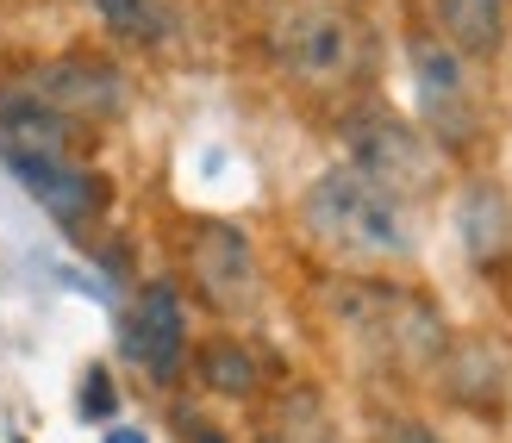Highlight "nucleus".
<instances>
[{"label": "nucleus", "instance_id": "nucleus-9", "mask_svg": "<svg viewBox=\"0 0 512 443\" xmlns=\"http://www.w3.org/2000/svg\"><path fill=\"white\" fill-rule=\"evenodd\" d=\"M438 7V38L456 57H494L506 44V0H431Z\"/></svg>", "mask_w": 512, "mask_h": 443}, {"label": "nucleus", "instance_id": "nucleus-12", "mask_svg": "<svg viewBox=\"0 0 512 443\" xmlns=\"http://www.w3.org/2000/svg\"><path fill=\"white\" fill-rule=\"evenodd\" d=\"M463 225H469V250H475V263H488V256L506 244V206L494 188H475L469 206H463Z\"/></svg>", "mask_w": 512, "mask_h": 443}, {"label": "nucleus", "instance_id": "nucleus-5", "mask_svg": "<svg viewBox=\"0 0 512 443\" xmlns=\"http://www.w3.org/2000/svg\"><path fill=\"white\" fill-rule=\"evenodd\" d=\"M350 169H363L375 188H388L394 200L406 188H419L431 156H425V138L413 125H400L394 113H356L350 119Z\"/></svg>", "mask_w": 512, "mask_h": 443}, {"label": "nucleus", "instance_id": "nucleus-1", "mask_svg": "<svg viewBox=\"0 0 512 443\" xmlns=\"http://www.w3.org/2000/svg\"><path fill=\"white\" fill-rule=\"evenodd\" d=\"M313 238L344 250V256H406L413 238H406V219H400V200L388 188H375L363 169H325L300 200Z\"/></svg>", "mask_w": 512, "mask_h": 443}, {"label": "nucleus", "instance_id": "nucleus-14", "mask_svg": "<svg viewBox=\"0 0 512 443\" xmlns=\"http://www.w3.org/2000/svg\"><path fill=\"white\" fill-rule=\"evenodd\" d=\"M394 443H444V437L425 431V425H394Z\"/></svg>", "mask_w": 512, "mask_h": 443}, {"label": "nucleus", "instance_id": "nucleus-4", "mask_svg": "<svg viewBox=\"0 0 512 443\" xmlns=\"http://www.w3.org/2000/svg\"><path fill=\"white\" fill-rule=\"evenodd\" d=\"M125 356H132L150 381L182 375V362H188V300L169 275L138 288L132 319H125Z\"/></svg>", "mask_w": 512, "mask_h": 443}, {"label": "nucleus", "instance_id": "nucleus-8", "mask_svg": "<svg viewBox=\"0 0 512 443\" xmlns=\"http://www.w3.org/2000/svg\"><path fill=\"white\" fill-rule=\"evenodd\" d=\"M25 88H32L44 107H57L69 125L75 119H113L125 107L119 69L113 63H94V57H57V63H44Z\"/></svg>", "mask_w": 512, "mask_h": 443}, {"label": "nucleus", "instance_id": "nucleus-3", "mask_svg": "<svg viewBox=\"0 0 512 443\" xmlns=\"http://www.w3.org/2000/svg\"><path fill=\"white\" fill-rule=\"evenodd\" d=\"M188 275H194V294L225 319H238L263 300V269H256V250L238 225H200L188 244Z\"/></svg>", "mask_w": 512, "mask_h": 443}, {"label": "nucleus", "instance_id": "nucleus-2", "mask_svg": "<svg viewBox=\"0 0 512 443\" xmlns=\"http://www.w3.org/2000/svg\"><path fill=\"white\" fill-rule=\"evenodd\" d=\"M275 63L313 88L338 82L356 63V19L344 7H294L275 25Z\"/></svg>", "mask_w": 512, "mask_h": 443}, {"label": "nucleus", "instance_id": "nucleus-10", "mask_svg": "<svg viewBox=\"0 0 512 443\" xmlns=\"http://www.w3.org/2000/svg\"><path fill=\"white\" fill-rule=\"evenodd\" d=\"M94 13L107 19V32H119L125 44H169L175 38L169 0H94Z\"/></svg>", "mask_w": 512, "mask_h": 443}, {"label": "nucleus", "instance_id": "nucleus-11", "mask_svg": "<svg viewBox=\"0 0 512 443\" xmlns=\"http://www.w3.org/2000/svg\"><path fill=\"white\" fill-rule=\"evenodd\" d=\"M200 381H207L213 394H225V400H244V394H256L263 369H256V356L238 344V337H219V344L200 350Z\"/></svg>", "mask_w": 512, "mask_h": 443}, {"label": "nucleus", "instance_id": "nucleus-6", "mask_svg": "<svg viewBox=\"0 0 512 443\" xmlns=\"http://www.w3.org/2000/svg\"><path fill=\"white\" fill-rule=\"evenodd\" d=\"M0 156H7V169L19 175V188L32 194L57 225L82 231L100 213V181L88 169H75L69 150H0Z\"/></svg>", "mask_w": 512, "mask_h": 443}, {"label": "nucleus", "instance_id": "nucleus-15", "mask_svg": "<svg viewBox=\"0 0 512 443\" xmlns=\"http://www.w3.org/2000/svg\"><path fill=\"white\" fill-rule=\"evenodd\" d=\"M107 443H150L144 431H132V425H119V431H107Z\"/></svg>", "mask_w": 512, "mask_h": 443}, {"label": "nucleus", "instance_id": "nucleus-13", "mask_svg": "<svg viewBox=\"0 0 512 443\" xmlns=\"http://www.w3.org/2000/svg\"><path fill=\"white\" fill-rule=\"evenodd\" d=\"M82 406H88V412H107V406H113V387H107V375H100V369L88 375V394H82Z\"/></svg>", "mask_w": 512, "mask_h": 443}, {"label": "nucleus", "instance_id": "nucleus-7", "mask_svg": "<svg viewBox=\"0 0 512 443\" xmlns=\"http://www.w3.org/2000/svg\"><path fill=\"white\" fill-rule=\"evenodd\" d=\"M469 57H456L444 38H419L413 44V75H419V107H425V125L450 144H463L475 132V100H469V75H463Z\"/></svg>", "mask_w": 512, "mask_h": 443}]
</instances>
